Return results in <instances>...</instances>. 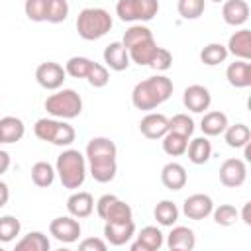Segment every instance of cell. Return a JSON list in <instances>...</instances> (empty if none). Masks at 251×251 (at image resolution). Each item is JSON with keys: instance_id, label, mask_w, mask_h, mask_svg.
I'll use <instances>...</instances> for the list:
<instances>
[{"instance_id": "1", "label": "cell", "mask_w": 251, "mask_h": 251, "mask_svg": "<svg viewBox=\"0 0 251 251\" xmlns=\"http://www.w3.org/2000/svg\"><path fill=\"white\" fill-rule=\"evenodd\" d=\"M118 147L108 137H92L86 145V159H88V173L96 182H110L118 173L116 165Z\"/></svg>"}, {"instance_id": "2", "label": "cell", "mask_w": 251, "mask_h": 251, "mask_svg": "<svg viewBox=\"0 0 251 251\" xmlns=\"http://www.w3.org/2000/svg\"><path fill=\"white\" fill-rule=\"evenodd\" d=\"M173 94V80L165 75H155L149 76L133 86L131 92V104L137 110H155L163 102H167Z\"/></svg>"}, {"instance_id": "3", "label": "cell", "mask_w": 251, "mask_h": 251, "mask_svg": "<svg viewBox=\"0 0 251 251\" xmlns=\"http://www.w3.org/2000/svg\"><path fill=\"white\" fill-rule=\"evenodd\" d=\"M55 173L61 184L69 190H76L84 184L86 178V159L76 149H65L55 163Z\"/></svg>"}, {"instance_id": "4", "label": "cell", "mask_w": 251, "mask_h": 251, "mask_svg": "<svg viewBox=\"0 0 251 251\" xmlns=\"http://www.w3.org/2000/svg\"><path fill=\"white\" fill-rule=\"evenodd\" d=\"M114 25V20L104 8H84L76 18V31L82 39L94 41L104 37Z\"/></svg>"}, {"instance_id": "5", "label": "cell", "mask_w": 251, "mask_h": 251, "mask_svg": "<svg viewBox=\"0 0 251 251\" xmlns=\"http://www.w3.org/2000/svg\"><path fill=\"white\" fill-rule=\"evenodd\" d=\"M33 133L41 141H49V143L61 145V147L71 145L76 137L75 127L71 124H67L65 120H59V118H41V120H37L35 126H33Z\"/></svg>"}, {"instance_id": "6", "label": "cell", "mask_w": 251, "mask_h": 251, "mask_svg": "<svg viewBox=\"0 0 251 251\" xmlns=\"http://www.w3.org/2000/svg\"><path fill=\"white\" fill-rule=\"evenodd\" d=\"M45 110L47 114H51L53 118L59 120H73L76 116H80L82 112V98L76 90L73 88H63L57 90L55 94L47 96L45 100Z\"/></svg>"}, {"instance_id": "7", "label": "cell", "mask_w": 251, "mask_h": 251, "mask_svg": "<svg viewBox=\"0 0 251 251\" xmlns=\"http://www.w3.org/2000/svg\"><path fill=\"white\" fill-rule=\"evenodd\" d=\"M159 12V0H118L116 14L122 22H149Z\"/></svg>"}, {"instance_id": "8", "label": "cell", "mask_w": 251, "mask_h": 251, "mask_svg": "<svg viewBox=\"0 0 251 251\" xmlns=\"http://www.w3.org/2000/svg\"><path fill=\"white\" fill-rule=\"evenodd\" d=\"M65 69L55 61H45L35 69V80L45 90H59L65 82Z\"/></svg>"}, {"instance_id": "9", "label": "cell", "mask_w": 251, "mask_h": 251, "mask_svg": "<svg viewBox=\"0 0 251 251\" xmlns=\"http://www.w3.org/2000/svg\"><path fill=\"white\" fill-rule=\"evenodd\" d=\"M247 178V165L243 159L231 157L220 165V182L227 188H237Z\"/></svg>"}, {"instance_id": "10", "label": "cell", "mask_w": 251, "mask_h": 251, "mask_svg": "<svg viewBox=\"0 0 251 251\" xmlns=\"http://www.w3.org/2000/svg\"><path fill=\"white\" fill-rule=\"evenodd\" d=\"M49 233L61 243H75L80 235V224L71 214L69 216H59V218L51 220Z\"/></svg>"}, {"instance_id": "11", "label": "cell", "mask_w": 251, "mask_h": 251, "mask_svg": "<svg viewBox=\"0 0 251 251\" xmlns=\"http://www.w3.org/2000/svg\"><path fill=\"white\" fill-rule=\"evenodd\" d=\"M182 104L186 110L194 112V114H202L204 110L210 108L212 104V94L206 86L202 84H190L184 88L182 92Z\"/></svg>"}, {"instance_id": "12", "label": "cell", "mask_w": 251, "mask_h": 251, "mask_svg": "<svg viewBox=\"0 0 251 251\" xmlns=\"http://www.w3.org/2000/svg\"><path fill=\"white\" fill-rule=\"evenodd\" d=\"M212 210H214L212 198L208 194H200V192L198 194H190L182 204V214L188 220H196V222L208 218L212 214Z\"/></svg>"}, {"instance_id": "13", "label": "cell", "mask_w": 251, "mask_h": 251, "mask_svg": "<svg viewBox=\"0 0 251 251\" xmlns=\"http://www.w3.org/2000/svg\"><path fill=\"white\" fill-rule=\"evenodd\" d=\"M133 235H135L133 220H129V222H106V226H104V237L114 247L126 245Z\"/></svg>"}, {"instance_id": "14", "label": "cell", "mask_w": 251, "mask_h": 251, "mask_svg": "<svg viewBox=\"0 0 251 251\" xmlns=\"http://www.w3.org/2000/svg\"><path fill=\"white\" fill-rule=\"evenodd\" d=\"M139 131L147 139H161L169 131V118L165 114L149 112L147 116L141 118L139 122Z\"/></svg>"}, {"instance_id": "15", "label": "cell", "mask_w": 251, "mask_h": 251, "mask_svg": "<svg viewBox=\"0 0 251 251\" xmlns=\"http://www.w3.org/2000/svg\"><path fill=\"white\" fill-rule=\"evenodd\" d=\"M67 210L73 218L76 220H82V218H88L92 212H94V198L90 192H84V190H78V192H73L69 198H67Z\"/></svg>"}, {"instance_id": "16", "label": "cell", "mask_w": 251, "mask_h": 251, "mask_svg": "<svg viewBox=\"0 0 251 251\" xmlns=\"http://www.w3.org/2000/svg\"><path fill=\"white\" fill-rule=\"evenodd\" d=\"M196 245V235L186 226H175L167 235V247L171 251H190Z\"/></svg>"}, {"instance_id": "17", "label": "cell", "mask_w": 251, "mask_h": 251, "mask_svg": "<svg viewBox=\"0 0 251 251\" xmlns=\"http://www.w3.org/2000/svg\"><path fill=\"white\" fill-rule=\"evenodd\" d=\"M222 18L227 25H243L249 20V4L245 0H224Z\"/></svg>"}, {"instance_id": "18", "label": "cell", "mask_w": 251, "mask_h": 251, "mask_svg": "<svg viewBox=\"0 0 251 251\" xmlns=\"http://www.w3.org/2000/svg\"><path fill=\"white\" fill-rule=\"evenodd\" d=\"M163 247V233L157 226H145L137 239L131 243V251H157Z\"/></svg>"}, {"instance_id": "19", "label": "cell", "mask_w": 251, "mask_h": 251, "mask_svg": "<svg viewBox=\"0 0 251 251\" xmlns=\"http://www.w3.org/2000/svg\"><path fill=\"white\" fill-rule=\"evenodd\" d=\"M226 78L235 88L251 86V63L243 61V59H237V61L229 63L227 69H226Z\"/></svg>"}, {"instance_id": "20", "label": "cell", "mask_w": 251, "mask_h": 251, "mask_svg": "<svg viewBox=\"0 0 251 251\" xmlns=\"http://www.w3.org/2000/svg\"><path fill=\"white\" fill-rule=\"evenodd\" d=\"M104 63H106V67H110L112 71H118V73L126 71L129 67V55L122 41H112L110 45H106Z\"/></svg>"}, {"instance_id": "21", "label": "cell", "mask_w": 251, "mask_h": 251, "mask_svg": "<svg viewBox=\"0 0 251 251\" xmlns=\"http://www.w3.org/2000/svg\"><path fill=\"white\" fill-rule=\"evenodd\" d=\"M186 169L180 165V163H167L163 169H161V182L165 184V188L169 190H180L186 186Z\"/></svg>"}, {"instance_id": "22", "label": "cell", "mask_w": 251, "mask_h": 251, "mask_svg": "<svg viewBox=\"0 0 251 251\" xmlns=\"http://www.w3.org/2000/svg\"><path fill=\"white\" fill-rule=\"evenodd\" d=\"M157 47H159V45H157V41H155L153 37L141 39V41H137V43H133V45H129V47H127L129 61L137 63L139 67H145V65H149V63H151L153 55L157 53Z\"/></svg>"}, {"instance_id": "23", "label": "cell", "mask_w": 251, "mask_h": 251, "mask_svg": "<svg viewBox=\"0 0 251 251\" xmlns=\"http://www.w3.org/2000/svg\"><path fill=\"white\" fill-rule=\"evenodd\" d=\"M226 49H227V53H231L233 57L243 59V61H249V59H251V31L245 29V27L239 29V31H235V33L229 37Z\"/></svg>"}, {"instance_id": "24", "label": "cell", "mask_w": 251, "mask_h": 251, "mask_svg": "<svg viewBox=\"0 0 251 251\" xmlns=\"http://www.w3.org/2000/svg\"><path fill=\"white\" fill-rule=\"evenodd\" d=\"M25 126L16 116H4L0 118V139L2 143H16L24 137Z\"/></svg>"}, {"instance_id": "25", "label": "cell", "mask_w": 251, "mask_h": 251, "mask_svg": "<svg viewBox=\"0 0 251 251\" xmlns=\"http://www.w3.org/2000/svg\"><path fill=\"white\" fill-rule=\"evenodd\" d=\"M227 116L220 110H212V112H206L202 116V122H200V129L204 135L208 137H216L220 133H224V129L227 127Z\"/></svg>"}, {"instance_id": "26", "label": "cell", "mask_w": 251, "mask_h": 251, "mask_svg": "<svg viewBox=\"0 0 251 251\" xmlns=\"http://www.w3.org/2000/svg\"><path fill=\"white\" fill-rule=\"evenodd\" d=\"M186 153H188L190 163H194V165H204V163H208L210 157H212V143L208 141L206 135H204V137H194V139L188 143Z\"/></svg>"}, {"instance_id": "27", "label": "cell", "mask_w": 251, "mask_h": 251, "mask_svg": "<svg viewBox=\"0 0 251 251\" xmlns=\"http://www.w3.org/2000/svg\"><path fill=\"white\" fill-rule=\"evenodd\" d=\"M51 243L43 231H29L16 243V251H49Z\"/></svg>"}, {"instance_id": "28", "label": "cell", "mask_w": 251, "mask_h": 251, "mask_svg": "<svg viewBox=\"0 0 251 251\" xmlns=\"http://www.w3.org/2000/svg\"><path fill=\"white\" fill-rule=\"evenodd\" d=\"M224 139L229 147L233 149H241L247 141H251V129L245 124H235V126H227L224 129Z\"/></svg>"}, {"instance_id": "29", "label": "cell", "mask_w": 251, "mask_h": 251, "mask_svg": "<svg viewBox=\"0 0 251 251\" xmlns=\"http://www.w3.org/2000/svg\"><path fill=\"white\" fill-rule=\"evenodd\" d=\"M55 167L47 161H37L33 167H31V182L39 188H47L53 184L55 180Z\"/></svg>"}, {"instance_id": "30", "label": "cell", "mask_w": 251, "mask_h": 251, "mask_svg": "<svg viewBox=\"0 0 251 251\" xmlns=\"http://www.w3.org/2000/svg\"><path fill=\"white\" fill-rule=\"evenodd\" d=\"M163 151L171 157H178V155H184L186 153V147H188V137L176 133V131H167L163 137Z\"/></svg>"}, {"instance_id": "31", "label": "cell", "mask_w": 251, "mask_h": 251, "mask_svg": "<svg viewBox=\"0 0 251 251\" xmlns=\"http://www.w3.org/2000/svg\"><path fill=\"white\" fill-rule=\"evenodd\" d=\"M102 220L104 222H129V220H133V212H131L129 204H126L120 198H114L110 202V206L106 208Z\"/></svg>"}, {"instance_id": "32", "label": "cell", "mask_w": 251, "mask_h": 251, "mask_svg": "<svg viewBox=\"0 0 251 251\" xmlns=\"http://www.w3.org/2000/svg\"><path fill=\"white\" fill-rule=\"evenodd\" d=\"M153 216H155V220H157L161 226L173 227V226L176 224V220H178V208H176V204L171 202V200H161V202L155 206Z\"/></svg>"}, {"instance_id": "33", "label": "cell", "mask_w": 251, "mask_h": 251, "mask_svg": "<svg viewBox=\"0 0 251 251\" xmlns=\"http://www.w3.org/2000/svg\"><path fill=\"white\" fill-rule=\"evenodd\" d=\"M227 49H226V45H222V43H208L202 51H200V61L204 63V65H208V67H216V65H220V63H224L226 59H227Z\"/></svg>"}, {"instance_id": "34", "label": "cell", "mask_w": 251, "mask_h": 251, "mask_svg": "<svg viewBox=\"0 0 251 251\" xmlns=\"http://www.w3.org/2000/svg\"><path fill=\"white\" fill-rule=\"evenodd\" d=\"M69 16V2L67 0H47V12L45 22L49 24H61Z\"/></svg>"}, {"instance_id": "35", "label": "cell", "mask_w": 251, "mask_h": 251, "mask_svg": "<svg viewBox=\"0 0 251 251\" xmlns=\"http://www.w3.org/2000/svg\"><path fill=\"white\" fill-rule=\"evenodd\" d=\"M22 224L16 216H2L0 218V243H10L20 235Z\"/></svg>"}, {"instance_id": "36", "label": "cell", "mask_w": 251, "mask_h": 251, "mask_svg": "<svg viewBox=\"0 0 251 251\" xmlns=\"http://www.w3.org/2000/svg\"><path fill=\"white\" fill-rule=\"evenodd\" d=\"M176 10L184 20H198L206 10V0H178Z\"/></svg>"}, {"instance_id": "37", "label": "cell", "mask_w": 251, "mask_h": 251, "mask_svg": "<svg viewBox=\"0 0 251 251\" xmlns=\"http://www.w3.org/2000/svg\"><path fill=\"white\" fill-rule=\"evenodd\" d=\"M90 67H92V61H90L88 57H80V55H76V57H71V59L67 61V65H65V73L71 75L73 78H86Z\"/></svg>"}, {"instance_id": "38", "label": "cell", "mask_w": 251, "mask_h": 251, "mask_svg": "<svg viewBox=\"0 0 251 251\" xmlns=\"http://www.w3.org/2000/svg\"><path fill=\"white\" fill-rule=\"evenodd\" d=\"M169 131H176L184 137H190L194 133V120L188 114H175L169 118Z\"/></svg>"}, {"instance_id": "39", "label": "cell", "mask_w": 251, "mask_h": 251, "mask_svg": "<svg viewBox=\"0 0 251 251\" xmlns=\"http://www.w3.org/2000/svg\"><path fill=\"white\" fill-rule=\"evenodd\" d=\"M212 216H214V222H216L218 226L227 227V226H233V224L237 222L239 212H237L235 206H231V204H220L218 208L212 210Z\"/></svg>"}, {"instance_id": "40", "label": "cell", "mask_w": 251, "mask_h": 251, "mask_svg": "<svg viewBox=\"0 0 251 251\" xmlns=\"http://www.w3.org/2000/svg\"><path fill=\"white\" fill-rule=\"evenodd\" d=\"M147 37H153L151 29H149L147 25H141V24H133L131 27H127V29H126L122 43H124V47L127 49L129 45H133V43H137V41H141V39H147Z\"/></svg>"}, {"instance_id": "41", "label": "cell", "mask_w": 251, "mask_h": 251, "mask_svg": "<svg viewBox=\"0 0 251 251\" xmlns=\"http://www.w3.org/2000/svg\"><path fill=\"white\" fill-rule=\"evenodd\" d=\"M86 80H88L90 86H94V88H102V86L108 84V80H110V73H108V69H106L104 65L92 61V67H90V71H88V75H86Z\"/></svg>"}, {"instance_id": "42", "label": "cell", "mask_w": 251, "mask_h": 251, "mask_svg": "<svg viewBox=\"0 0 251 251\" xmlns=\"http://www.w3.org/2000/svg\"><path fill=\"white\" fill-rule=\"evenodd\" d=\"M24 12H25L27 20H31V22H45L47 0H25Z\"/></svg>"}, {"instance_id": "43", "label": "cell", "mask_w": 251, "mask_h": 251, "mask_svg": "<svg viewBox=\"0 0 251 251\" xmlns=\"http://www.w3.org/2000/svg\"><path fill=\"white\" fill-rule=\"evenodd\" d=\"M171 65H173V55H171V51L165 49V47H157V53L153 55L149 67L155 69V71H169Z\"/></svg>"}, {"instance_id": "44", "label": "cell", "mask_w": 251, "mask_h": 251, "mask_svg": "<svg viewBox=\"0 0 251 251\" xmlns=\"http://www.w3.org/2000/svg\"><path fill=\"white\" fill-rule=\"evenodd\" d=\"M106 241L100 239V237H86L78 243V249L80 251H106Z\"/></svg>"}, {"instance_id": "45", "label": "cell", "mask_w": 251, "mask_h": 251, "mask_svg": "<svg viewBox=\"0 0 251 251\" xmlns=\"http://www.w3.org/2000/svg\"><path fill=\"white\" fill-rule=\"evenodd\" d=\"M10 169V153L0 149V176Z\"/></svg>"}, {"instance_id": "46", "label": "cell", "mask_w": 251, "mask_h": 251, "mask_svg": "<svg viewBox=\"0 0 251 251\" xmlns=\"http://www.w3.org/2000/svg\"><path fill=\"white\" fill-rule=\"evenodd\" d=\"M8 200H10V188L6 182L0 180V208H4L8 204Z\"/></svg>"}, {"instance_id": "47", "label": "cell", "mask_w": 251, "mask_h": 251, "mask_svg": "<svg viewBox=\"0 0 251 251\" xmlns=\"http://www.w3.org/2000/svg\"><path fill=\"white\" fill-rule=\"evenodd\" d=\"M249 206H251V202H247L245 206H243V212H241V220L247 224V226H251V216H249Z\"/></svg>"}, {"instance_id": "48", "label": "cell", "mask_w": 251, "mask_h": 251, "mask_svg": "<svg viewBox=\"0 0 251 251\" xmlns=\"http://www.w3.org/2000/svg\"><path fill=\"white\" fill-rule=\"evenodd\" d=\"M212 2H224V0H212Z\"/></svg>"}, {"instance_id": "49", "label": "cell", "mask_w": 251, "mask_h": 251, "mask_svg": "<svg viewBox=\"0 0 251 251\" xmlns=\"http://www.w3.org/2000/svg\"><path fill=\"white\" fill-rule=\"evenodd\" d=\"M0 143H2V139H0Z\"/></svg>"}]
</instances>
